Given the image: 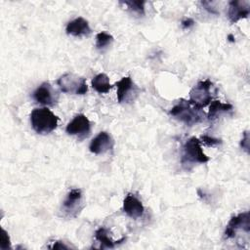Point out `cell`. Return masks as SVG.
Segmentation results:
<instances>
[{"label": "cell", "instance_id": "603a6c76", "mask_svg": "<svg viewBox=\"0 0 250 250\" xmlns=\"http://www.w3.org/2000/svg\"><path fill=\"white\" fill-rule=\"evenodd\" d=\"M193 24H194V21H193L192 19H190V18L185 19V20L182 21V22H181V25H182V27H183L184 29H188V28L191 27Z\"/></svg>", "mask_w": 250, "mask_h": 250}, {"label": "cell", "instance_id": "484cf974", "mask_svg": "<svg viewBox=\"0 0 250 250\" xmlns=\"http://www.w3.org/2000/svg\"><path fill=\"white\" fill-rule=\"evenodd\" d=\"M228 39H229V41H230V42H234V36H233L232 34H229V35H228Z\"/></svg>", "mask_w": 250, "mask_h": 250}, {"label": "cell", "instance_id": "3957f363", "mask_svg": "<svg viewBox=\"0 0 250 250\" xmlns=\"http://www.w3.org/2000/svg\"><path fill=\"white\" fill-rule=\"evenodd\" d=\"M170 114L188 126L201 122L204 118V112L201 109L193 106L188 100L185 99L178 101V103L171 108Z\"/></svg>", "mask_w": 250, "mask_h": 250}, {"label": "cell", "instance_id": "ba28073f", "mask_svg": "<svg viewBox=\"0 0 250 250\" xmlns=\"http://www.w3.org/2000/svg\"><path fill=\"white\" fill-rule=\"evenodd\" d=\"M33 99L44 105L53 106L59 100L58 92L53 88L49 82H43L32 94Z\"/></svg>", "mask_w": 250, "mask_h": 250}, {"label": "cell", "instance_id": "6da1fadb", "mask_svg": "<svg viewBox=\"0 0 250 250\" xmlns=\"http://www.w3.org/2000/svg\"><path fill=\"white\" fill-rule=\"evenodd\" d=\"M209 160L210 158L203 152L200 140L191 137L186 141L182 147L181 157V164L185 170L190 171L197 163L203 164Z\"/></svg>", "mask_w": 250, "mask_h": 250}, {"label": "cell", "instance_id": "52a82bcc", "mask_svg": "<svg viewBox=\"0 0 250 250\" xmlns=\"http://www.w3.org/2000/svg\"><path fill=\"white\" fill-rule=\"evenodd\" d=\"M65 132L68 135L76 136L80 140L89 136L91 132V122L84 114H77L66 125Z\"/></svg>", "mask_w": 250, "mask_h": 250}, {"label": "cell", "instance_id": "d6986e66", "mask_svg": "<svg viewBox=\"0 0 250 250\" xmlns=\"http://www.w3.org/2000/svg\"><path fill=\"white\" fill-rule=\"evenodd\" d=\"M112 42H113L112 35L105 31H101L96 35V47L99 50H103L106 48Z\"/></svg>", "mask_w": 250, "mask_h": 250}, {"label": "cell", "instance_id": "7402d4cb", "mask_svg": "<svg viewBox=\"0 0 250 250\" xmlns=\"http://www.w3.org/2000/svg\"><path fill=\"white\" fill-rule=\"evenodd\" d=\"M240 146L242 147V149L246 151V153H249V132L248 131H245L243 133V136L240 142Z\"/></svg>", "mask_w": 250, "mask_h": 250}, {"label": "cell", "instance_id": "8992f818", "mask_svg": "<svg viewBox=\"0 0 250 250\" xmlns=\"http://www.w3.org/2000/svg\"><path fill=\"white\" fill-rule=\"evenodd\" d=\"M85 204L83 202V193L80 188H72L66 194L62 207V216L67 219L75 218L84 208Z\"/></svg>", "mask_w": 250, "mask_h": 250}, {"label": "cell", "instance_id": "ffe728a7", "mask_svg": "<svg viewBox=\"0 0 250 250\" xmlns=\"http://www.w3.org/2000/svg\"><path fill=\"white\" fill-rule=\"evenodd\" d=\"M201 141L208 146H219L222 144V141L219 140V139H216V138H213V137H210V136H207V135H203L201 137Z\"/></svg>", "mask_w": 250, "mask_h": 250}, {"label": "cell", "instance_id": "9a60e30c", "mask_svg": "<svg viewBox=\"0 0 250 250\" xmlns=\"http://www.w3.org/2000/svg\"><path fill=\"white\" fill-rule=\"evenodd\" d=\"M92 87L95 91H97L100 94H105L109 92V90L112 88V85L109 83V78L104 73H99L97 74L91 81Z\"/></svg>", "mask_w": 250, "mask_h": 250}, {"label": "cell", "instance_id": "2e32d148", "mask_svg": "<svg viewBox=\"0 0 250 250\" xmlns=\"http://www.w3.org/2000/svg\"><path fill=\"white\" fill-rule=\"evenodd\" d=\"M232 109V105L230 104H224L220 101H213L210 104L209 107V111L207 114L208 120L210 121H214L215 119H217L219 117L220 114L224 113V112H228L230 111Z\"/></svg>", "mask_w": 250, "mask_h": 250}, {"label": "cell", "instance_id": "5bb4252c", "mask_svg": "<svg viewBox=\"0 0 250 250\" xmlns=\"http://www.w3.org/2000/svg\"><path fill=\"white\" fill-rule=\"evenodd\" d=\"M115 86L117 87L118 103H123L124 101H127L128 97L131 95L130 93H132V91L134 92V90L137 89L130 76L123 77L121 80L115 83Z\"/></svg>", "mask_w": 250, "mask_h": 250}, {"label": "cell", "instance_id": "30bf717a", "mask_svg": "<svg viewBox=\"0 0 250 250\" xmlns=\"http://www.w3.org/2000/svg\"><path fill=\"white\" fill-rule=\"evenodd\" d=\"M250 13V2L245 0H232L229 3L228 17L231 23L237 22L241 19H245Z\"/></svg>", "mask_w": 250, "mask_h": 250}, {"label": "cell", "instance_id": "277c9868", "mask_svg": "<svg viewBox=\"0 0 250 250\" xmlns=\"http://www.w3.org/2000/svg\"><path fill=\"white\" fill-rule=\"evenodd\" d=\"M214 84L210 79L200 80L189 92L188 102L196 108L202 109L213 100Z\"/></svg>", "mask_w": 250, "mask_h": 250}, {"label": "cell", "instance_id": "4fadbf2b", "mask_svg": "<svg viewBox=\"0 0 250 250\" xmlns=\"http://www.w3.org/2000/svg\"><path fill=\"white\" fill-rule=\"evenodd\" d=\"M65 31L68 35L72 36H85L92 32L88 21L82 17H78L70 21L65 27Z\"/></svg>", "mask_w": 250, "mask_h": 250}, {"label": "cell", "instance_id": "cb8c5ba5", "mask_svg": "<svg viewBox=\"0 0 250 250\" xmlns=\"http://www.w3.org/2000/svg\"><path fill=\"white\" fill-rule=\"evenodd\" d=\"M51 249H68L69 247L65 245L62 241H55L52 246H50Z\"/></svg>", "mask_w": 250, "mask_h": 250}, {"label": "cell", "instance_id": "8fae6325", "mask_svg": "<svg viewBox=\"0 0 250 250\" xmlns=\"http://www.w3.org/2000/svg\"><path fill=\"white\" fill-rule=\"evenodd\" d=\"M114 142L112 137L106 132H100L90 143L89 149L94 154H103L112 149Z\"/></svg>", "mask_w": 250, "mask_h": 250}, {"label": "cell", "instance_id": "5b68a950", "mask_svg": "<svg viewBox=\"0 0 250 250\" xmlns=\"http://www.w3.org/2000/svg\"><path fill=\"white\" fill-rule=\"evenodd\" d=\"M57 84L62 92L66 94L84 95L88 91L86 79L77 74L66 72L57 80Z\"/></svg>", "mask_w": 250, "mask_h": 250}, {"label": "cell", "instance_id": "e0dca14e", "mask_svg": "<svg viewBox=\"0 0 250 250\" xmlns=\"http://www.w3.org/2000/svg\"><path fill=\"white\" fill-rule=\"evenodd\" d=\"M95 238H96L101 244H103V245H104V247H106V248H113V247H115L117 244H119V243L125 241V239H126L125 237H122L121 239H119V240H117V241L112 240V239L108 236V231H107V229H104V228H103V227L99 228V229L96 230V232H95Z\"/></svg>", "mask_w": 250, "mask_h": 250}, {"label": "cell", "instance_id": "44dd1931", "mask_svg": "<svg viewBox=\"0 0 250 250\" xmlns=\"http://www.w3.org/2000/svg\"><path fill=\"white\" fill-rule=\"evenodd\" d=\"M2 250H6L8 248H11V242H10V237L8 235V232L2 229V234H1V245H0Z\"/></svg>", "mask_w": 250, "mask_h": 250}, {"label": "cell", "instance_id": "7a4b0ae2", "mask_svg": "<svg viewBox=\"0 0 250 250\" xmlns=\"http://www.w3.org/2000/svg\"><path fill=\"white\" fill-rule=\"evenodd\" d=\"M59 117L55 115L49 108H34L30 113V123L33 130L40 134H49L57 128Z\"/></svg>", "mask_w": 250, "mask_h": 250}, {"label": "cell", "instance_id": "9c48e42d", "mask_svg": "<svg viewBox=\"0 0 250 250\" xmlns=\"http://www.w3.org/2000/svg\"><path fill=\"white\" fill-rule=\"evenodd\" d=\"M239 229H244L247 233H249L250 227H249V212H242L239 213L229 221L226 229H225V237L227 239L233 238Z\"/></svg>", "mask_w": 250, "mask_h": 250}, {"label": "cell", "instance_id": "7c38bea8", "mask_svg": "<svg viewBox=\"0 0 250 250\" xmlns=\"http://www.w3.org/2000/svg\"><path fill=\"white\" fill-rule=\"evenodd\" d=\"M123 211L132 219L141 218L145 213V207L142 201L132 193H128L123 200Z\"/></svg>", "mask_w": 250, "mask_h": 250}, {"label": "cell", "instance_id": "ac0fdd59", "mask_svg": "<svg viewBox=\"0 0 250 250\" xmlns=\"http://www.w3.org/2000/svg\"><path fill=\"white\" fill-rule=\"evenodd\" d=\"M119 4L123 5L128 11L131 13L137 15V16H143L145 15V4L146 1H120Z\"/></svg>", "mask_w": 250, "mask_h": 250}, {"label": "cell", "instance_id": "d4e9b609", "mask_svg": "<svg viewBox=\"0 0 250 250\" xmlns=\"http://www.w3.org/2000/svg\"><path fill=\"white\" fill-rule=\"evenodd\" d=\"M201 4H202V6L204 7V9L207 10L209 13L215 14V15L218 14V11H216L213 7H210V6H209V2H208V1H201Z\"/></svg>", "mask_w": 250, "mask_h": 250}]
</instances>
